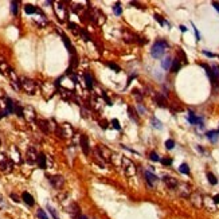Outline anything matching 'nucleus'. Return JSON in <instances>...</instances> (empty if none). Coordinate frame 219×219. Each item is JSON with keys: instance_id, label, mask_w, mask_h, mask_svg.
<instances>
[{"instance_id": "obj_2", "label": "nucleus", "mask_w": 219, "mask_h": 219, "mask_svg": "<svg viewBox=\"0 0 219 219\" xmlns=\"http://www.w3.org/2000/svg\"><path fill=\"white\" fill-rule=\"evenodd\" d=\"M20 88H22L27 94L32 96V94H35V92H36V83H35V81L27 78V77H22V78H20Z\"/></svg>"}, {"instance_id": "obj_47", "label": "nucleus", "mask_w": 219, "mask_h": 219, "mask_svg": "<svg viewBox=\"0 0 219 219\" xmlns=\"http://www.w3.org/2000/svg\"><path fill=\"white\" fill-rule=\"evenodd\" d=\"M155 19H156V20H157V22L160 23L161 26H164V24H165V20H164V19H163L160 15H157V13H155Z\"/></svg>"}, {"instance_id": "obj_31", "label": "nucleus", "mask_w": 219, "mask_h": 219, "mask_svg": "<svg viewBox=\"0 0 219 219\" xmlns=\"http://www.w3.org/2000/svg\"><path fill=\"white\" fill-rule=\"evenodd\" d=\"M69 28H70V31H73V32H74L75 35H78V34H81V28H79L78 26H77V24H75V23H69Z\"/></svg>"}, {"instance_id": "obj_24", "label": "nucleus", "mask_w": 219, "mask_h": 219, "mask_svg": "<svg viewBox=\"0 0 219 219\" xmlns=\"http://www.w3.org/2000/svg\"><path fill=\"white\" fill-rule=\"evenodd\" d=\"M46 156H44V153H39V156H38V165H39L40 169H46L47 168V165H46Z\"/></svg>"}, {"instance_id": "obj_57", "label": "nucleus", "mask_w": 219, "mask_h": 219, "mask_svg": "<svg viewBox=\"0 0 219 219\" xmlns=\"http://www.w3.org/2000/svg\"><path fill=\"white\" fill-rule=\"evenodd\" d=\"M212 7H214V8L219 12V3H218V1H212Z\"/></svg>"}, {"instance_id": "obj_6", "label": "nucleus", "mask_w": 219, "mask_h": 219, "mask_svg": "<svg viewBox=\"0 0 219 219\" xmlns=\"http://www.w3.org/2000/svg\"><path fill=\"white\" fill-rule=\"evenodd\" d=\"M123 167H124V172H125L127 176H133L136 173V165L129 159H127V157L123 159Z\"/></svg>"}, {"instance_id": "obj_52", "label": "nucleus", "mask_w": 219, "mask_h": 219, "mask_svg": "<svg viewBox=\"0 0 219 219\" xmlns=\"http://www.w3.org/2000/svg\"><path fill=\"white\" fill-rule=\"evenodd\" d=\"M192 27H194V31H195V36H196V40H200V35H199V31H198L196 27L194 26V23H192Z\"/></svg>"}, {"instance_id": "obj_28", "label": "nucleus", "mask_w": 219, "mask_h": 219, "mask_svg": "<svg viewBox=\"0 0 219 219\" xmlns=\"http://www.w3.org/2000/svg\"><path fill=\"white\" fill-rule=\"evenodd\" d=\"M0 71L3 73V74H9V71H11V67H9L4 61H0Z\"/></svg>"}, {"instance_id": "obj_30", "label": "nucleus", "mask_w": 219, "mask_h": 219, "mask_svg": "<svg viewBox=\"0 0 219 219\" xmlns=\"http://www.w3.org/2000/svg\"><path fill=\"white\" fill-rule=\"evenodd\" d=\"M81 5H82V3H75V1H73V3H71V9H73V12H75V13L81 12L83 9V7H81Z\"/></svg>"}, {"instance_id": "obj_33", "label": "nucleus", "mask_w": 219, "mask_h": 219, "mask_svg": "<svg viewBox=\"0 0 219 219\" xmlns=\"http://www.w3.org/2000/svg\"><path fill=\"white\" fill-rule=\"evenodd\" d=\"M11 11H12V13L15 16L19 13V3L18 1H12V3H11Z\"/></svg>"}, {"instance_id": "obj_10", "label": "nucleus", "mask_w": 219, "mask_h": 219, "mask_svg": "<svg viewBox=\"0 0 219 219\" xmlns=\"http://www.w3.org/2000/svg\"><path fill=\"white\" fill-rule=\"evenodd\" d=\"M38 156H39V153L36 152V149L34 148V147H30V148L27 149V153H26V160L30 164H32V163L38 161Z\"/></svg>"}, {"instance_id": "obj_23", "label": "nucleus", "mask_w": 219, "mask_h": 219, "mask_svg": "<svg viewBox=\"0 0 219 219\" xmlns=\"http://www.w3.org/2000/svg\"><path fill=\"white\" fill-rule=\"evenodd\" d=\"M180 69H181V63H180V59H179V58H175V59L172 61L171 71H172V73H177Z\"/></svg>"}, {"instance_id": "obj_19", "label": "nucleus", "mask_w": 219, "mask_h": 219, "mask_svg": "<svg viewBox=\"0 0 219 219\" xmlns=\"http://www.w3.org/2000/svg\"><path fill=\"white\" fill-rule=\"evenodd\" d=\"M92 20L94 23H97L98 26H101V24H104L106 20V16L104 15V13H101L100 11H96V13H92Z\"/></svg>"}, {"instance_id": "obj_50", "label": "nucleus", "mask_w": 219, "mask_h": 219, "mask_svg": "<svg viewBox=\"0 0 219 219\" xmlns=\"http://www.w3.org/2000/svg\"><path fill=\"white\" fill-rule=\"evenodd\" d=\"M136 108H137V110L140 112V114H144V113H145V108L143 106V104H137Z\"/></svg>"}, {"instance_id": "obj_13", "label": "nucleus", "mask_w": 219, "mask_h": 219, "mask_svg": "<svg viewBox=\"0 0 219 219\" xmlns=\"http://www.w3.org/2000/svg\"><path fill=\"white\" fill-rule=\"evenodd\" d=\"M144 176H145V181H147V184H148L149 187H153L155 184L159 181V177L155 173H152L151 171H145Z\"/></svg>"}, {"instance_id": "obj_18", "label": "nucleus", "mask_w": 219, "mask_h": 219, "mask_svg": "<svg viewBox=\"0 0 219 219\" xmlns=\"http://www.w3.org/2000/svg\"><path fill=\"white\" fill-rule=\"evenodd\" d=\"M188 121L190 124H192V125H199L200 128H203V119L202 117H196L194 112L190 110L188 112Z\"/></svg>"}, {"instance_id": "obj_37", "label": "nucleus", "mask_w": 219, "mask_h": 219, "mask_svg": "<svg viewBox=\"0 0 219 219\" xmlns=\"http://www.w3.org/2000/svg\"><path fill=\"white\" fill-rule=\"evenodd\" d=\"M152 124H153V127L156 129H163V124L160 120H157L156 117H152Z\"/></svg>"}, {"instance_id": "obj_12", "label": "nucleus", "mask_w": 219, "mask_h": 219, "mask_svg": "<svg viewBox=\"0 0 219 219\" xmlns=\"http://www.w3.org/2000/svg\"><path fill=\"white\" fill-rule=\"evenodd\" d=\"M23 117H26L27 121H34L36 117V113H35V109L32 106H26L23 108Z\"/></svg>"}, {"instance_id": "obj_29", "label": "nucleus", "mask_w": 219, "mask_h": 219, "mask_svg": "<svg viewBox=\"0 0 219 219\" xmlns=\"http://www.w3.org/2000/svg\"><path fill=\"white\" fill-rule=\"evenodd\" d=\"M38 124H39V128L44 132V133H47V132L50 131V129H48V121H46V120H39Z\"/></svg>"}, {"instance_id": "obj_36", "label": "nucleus", "mask_w": 219, "mask_h": 219, "mask_svg": "<svg viewBox=\"0 0 219 219\" xmlns=\"http://www.w3.org/2000/svg\"><path fill=\"white\" fill-rule=\"evenodd\" d=\"M156 102H157V105L160 106V108H167V105H165V100H164V97L157 96V97H156Z\"/></svg>"}, {"instance_id": "obj_11", "label": "nucleus", "mask_w": 219, "mask_h": 219, "mask_svg": "<svg viewBox=\"0 0 219 219\" xmlns=\"http://www.w3.org/2000/svg\"><path fill=\"white\" fill-rule=\"evenodd\" d=\"M8 157L11 161H15V163H22V157H20V152L16 147H11L9 149V153H8Z\"/></svg>"}, {"instance_id": "obj_58", "label": "nucleus", "mask_w": 219, "mask_h": 219, "mask_svg": "<svg viewBox=\"0 0 219 219\" xmlns=\"http://www.w3.org/2000/svg\"><path fill=\"white\" fill-rule=\"evenodd\" d=\"M5 206V203L3 202V198H1V195H0V207H4Z\"/></svg>"}, {"instance_id": "obj_27", "label": "nucleus", "mask_w": 219, "mask_h": 219, "mask_svg": "<svg viewBox=\"0 0 219 219\" xmlns=\"http://www.w3.org/2000/svg\"><path fill=\"white\" fill-rule=\"evenodd\" d=\"M24 12L28 13V15H32V13L40 12V11L36 8V7H34L32 4H26V5H24Z\"/></svg>"}, {"instance_id": "obj_25", "label": "nucleus", "mask_w": 219, "mask_h": 219, "mask_svg": "<svg viewBox=\"0 0 219 219\" xmlns=\"http://www.w3.org/2000/svg\"><path fill=\"white\" fill-rule=\"evenodd\" d=\"M218 135H219L218 131H210V132H207L206 133L207 139L210 141H212V143H216V141H218Z\"/></svg>"}, {"instance_id": "obj_34", "label": "nucleus", "mask_w": 219, "mask_h": 219, "mask_svg": "<svg viewBox=\"0 0 219 219\" xmlns=\"http://www.w3.org/2000/svg\"><path fill=\"white\" fill-rule=\"evenodd\" d=\"M179 171L181 172V173H184V175H190V168L186 163H183V164L179 167Z\"/></svg>"}, {"instance_id": "obj_53", "label": "nucleus", "mask_w": 219, "mask_h": 219, "mask_svg": "<svg viewBox=\"0 0 219 219\" xmlns=\"http://www.w3.org/2000/svg\"><path fill=\"white\" fill-rule=\"evenodd\" d=\"M203 54H204L206 57H208V58H214L215 57V54L210 53V51H206V50H203Z\"/></svg>"}, {"instance_id": "obj_5", "label": "nucleus", "mask_w": 219, "mask_h": 219, "mask_svg": "<svg viewBox=\"0 0 219 219\" xmlns=\"http://www.w3.org/2000/svg\"><path fill=\"white\" fill-rule=\"evenodd\" d=\"M13 168V163L5 155H0V171L4 173H9Z\"/></svg>"}, {"instance_id": "obj_7", "label": "nucleus", "mask_w": 219, "mask_h": 219, "mask_svg": "<svg viewBox=\"0 0 219 219\" xmlns=\"http://www.w3.org/2000/svg\"><path fill=\"white\" fill-rule=\"evenodd\" d=\"M97 153L100 155V157L102 160H105V161H110V156H112V152H110V149H108L106 145H100L98 148H97Z\"/></svg>"}, {"instance_id": "obj_22", "label": "nucleus", "mask_w": 219, "mask_h": 219, "mask_svg": "<svg viewBox=\"0 0 219 219\" xmlns=\"http://www.w3.org/2000/svg\"><path fill=\"white\" fill-rule=\"evenodd\" d=\"M85 82H86V88L89 89V90H92L93 88H94V79H93L92 74L90 73H85Z\"/></svg>"}, {"instance_id": "obj_49", "label": "nucleus", "mask_w": 219, "mask_h": 219, "mask_svg": "<svg viewBox=\"0 0 219 219\" xmlns=\"http://www.w3.org/2000/svg\"><path fill=\"white\" fill-rule=\"evenodd\" d=\"M133 97H137V100L139 101H141L143 100V94H140V90H133Z\"/></svg>"}, {"instance_id": "obj_46", "label": "nucleus", "mask_w": 219, "mask_h": 219, "mask_svg": "<svg viewBox=\"0 0 219 219\" xmlns=\"http://www.w3.org/2000/svg\"><path fill=\"white\" fill-rule=\"evenodd\" d=\"M160 161H161V164H164V165H171V164H172V159L165 157V159H161Z\"/></svg>"}, {"instance_id": "obj_44", "label": "nucleus", "mask_w": 219, "mask_h": 219, "mask_svg": "<svg viewBox=\"0 0 219 219\" xmlns=\"http://www.w3.org/2000/svg\"><path fill=\"white\" fill-rule=\"evenodd\" d=\"M47 210L50 211V214L53 215V218H54V219H59V218H58V215H57V212H55V210H54V208H53L51 206H50V204H47Z\"/></svg>"}, {"instance_id": "obj_56", "label": "nucleus", "mask_w": 219, "mask_h": 219, "mask_svg": "<svg viewBox=\"0 0 219 219\" xmlns=\"http://www.w3.org/2000/svg\"><path fill=\"white\" fill-rule=\"evenodd\" d=\"M212 200H214L215 204H219V194H216L215 196H212Z\"/></svg>"}, {"instance_id": "obj_15", "label": "nucleus", "mask_w": 219, "mask_h": 219, "mask_svg": "<svg viewBox=\"0 0 219 219\" xmlns=\"http://www.w3.org/2000/svg\"><path fill=\"white\" fill-rule=\"evenodd\" d=\"M48 181L53 184L55 188H61L63 183H65V180L62 177L61 175H55V176H48Z\"/></svg>"}, {"instance_id": "obj_17", "label": "nucleus", "mask_w": 219, "mask_h": 219, "mask_svg": "<svg viewBox=\"0 0 219 219\" xmlns=\"http://www.w3.org/2000/svg\"><path fill=\"white\" fill-rule=\"evenodd\" d=\"M79 143H81V148H82V152L85 155H89V152H90V144H89V139L86 135H82L81 136V140H79Z\"/></svg>"}, {"instance_id": "obj_45", "label": "nucleus", "mask_w": 219, "mask_h": 219, "mask_svg": "<svg viewBox=\"0 0 219 219\" xmlns=\"http://www.w3.org/2000/svg\"><path fill=\"white\" fill-rule=\"evenodd\" d=\"M81 35H82L83 40H86V42H89V40H90V35H89L85 30H82V28H81Z\"/></svg>"}, {"instance_id": "obj_60", "label": "nucleus", "mask_w": 219, "mask_h": 219, "mask_svg": "<svg viewBox=\"0 0 219 219\" xmlns=\"http://www.w3.org/2000/svg\"><path fill=\"white\" fill-rule=\"evenodd\" d=\"M79 219H88V218H86L85 215H82V216H81V218H79Z\"/></svg>"}, {"instance_id": "obj_3", "label": "nucleus", "mask_w": 219, "mask_h": 219, "mask_svg": "<svg viewBox=\"0 0 219 219\" xmlns=\"http://www.w3.org/2000/svg\"><path fill=\"white\" fill-rule=\"evenodd\" d=\"M54 12L57 15V18L59 22H66L67 20V8L65 7L63 3L61 1H57L54 4Z\"/></svg>"}, {"instance_id": "obj_61", "label": "nucleus", "mask_w": 219, "mask_h": 219, "mask_svg": "<svg viewBox=\"0 0 219 219\" xmlns=\"http://www.w3.org/2000/svg\"><path fill=\"white\" fill-rule=\"evenodd\" d=\"M218 132H219V131H218Z\"/></svg>"}, {"instance_id": "obj_4", "label": "nucleus", "mask_w": 219, "mask_h": 219, "mask_svg": "<svg viewBox=\"0 0 219 219\" xmlns=\"http://www.w3.org/2000/svg\"><path fill=\"white\" fill-rule=\"evenodd\" d=\"M57 133L59 135V137L62 139H67V137H71L73 133H74V129L70 124H62L57 128Z\"/></svg>"}, {"instance_id": "obj_35", "label": "nucleus", "mask_w": 219, "mask_h": 219, "mask_svg": "<svg viewBox=\"0 0 219 219\" xmlns=\"http://www.w3.org/2000/svg\"><path fill=\"white\" fill-rule=\"evenodd\" d=\"M113 12L114 15H117V16H120L121 13H123V8H121V5H120V3H116L113 7Z\"/></svg>"}, {"instance_id": "obj_43", "label": "nucleus", "mask_w": 219, "mask_h": 219, "mask_svg": "<svg viewBox=\"0 0 219 219\" xmlns=\"http://www.w3.org/2000/svg\"><path fill=\"white\" fill-rule=\"evenodd\" d=\"M165 148L167 149H173V148H175V141L172 140V139L167 140L165 141Z\"/></svg>"}, {"instance_id": "obj_16", "label": "nucleus", "mask_w": 219, "mask_h": 219, "mask_svg": "<svg viewBox=\"0 0 219 219\" xmlns=\"http://www.w3.org/2000/svg\"><path fill=\"white\" fill-rule=\"evenodd\" d=\"M163 181L165 183V186L171 190H176L177 186H179V181L175 179V177H171V176H164L163 177Z\"/></svg>"}, {"instance_id": "obj_40", "label": "nucleus", "mask_w": 219, "mask_h": 219, "mask_svg": "<svg viewBox=\"0 0 219 219\" xmlns=\"http://www.w3.org/2000/svg\"><path fill=\"white\" fill-rule=\"evenodd\" d=\"M149 159H151V160H152V161H160V160H161V159H160V156H159L157 153H156V152H151V153H149Z\"/></svg>"}, {"instance_id": "obj_48", "label": "nucleus", "mask_w": 219, "mask_h": 219, "mask_svg": "<svg viewBox=\"0 0 219 219\" xmlns=\"http://www.w3.org/2000/svg\"><path fill=\"white\" fill-rule=\"evenodd\" d=\"M77 65H78V59H77V57H75V55H73V57H71V69H73V67H77Z\"/></svg>"}, {"instance_id": "obj_59", "label": "nucleus", "mask_w": 219, "mask_h": 219, "mask_svg": "<svg viewBox=\"0 0 219 219\" xmlns=\"http://www.w3.org/2000/svg\"><path fill=\"white\" fill-rule=\"evenodd\" d=\"M180 31H181V32H186V31H187V27H186V26H180Z\"/></svg>"}, {"instance_id": "obj_9", "label": "nucleus", "mask_w": 219, "mask_h": 219, "mask_svg": "<svg viewBox=\"0 0 219 219\" xmlns=\"http://www.w3.org/2000/svg\"><path fill=\"white\" fill-rule=\"evenodd\" d=\"M177 192H179V195L180 196H183V198H190L191 196V186L190 184H187V183H181V184H179L177 186Z\"/></svg>"}, {"instance_id": "obj_20", "label": "nucleus", "mask_w": 219, "mask_h": 219, "mask_svg": "<svg viewBox=\"0 0 219 219\" xmlns=\"http://www.w3.org/2000/svg\"><path fill=\"white\" fill-rule=\"evenodd\" d=\"M61 36H62V39H63V43H65L66 48H67V51H69L71 55H75V48H74V46L71 44L70 39H69V38H67V36L63 34V32H61Z\"/></svg>"}, {"instance_id": "obj_41", "label": "nucleus", "mask_w": 219, "mask_h": 219, "mask_svg": "<svg viewBox=\"0 0 219 219\" xmlns=\"http://www.w3.org/2000/svg\"><path fill=\"white\" fill-rule=\"evenodd\" d=\"M128 113H129V117H131L133 121H139L137 116H135V114H137V113H135V112H133V108H131V106H129V108H128Z\"/></svg>"}, {"instance_id": "obj_55", "label": "nucleus", "mask_w": 219, "mask_h": 219, "mask_svg": "<svg viewBox=\"0 0 219 219\" xmlns=\"http://www.w3.org/2000/svg\"><path fill=\"white\" fill-rule=\"evenodd\" d=\"M101 128H102V129H106V128H108V121H106V120H104V121H101Z\"/></svg>"}, {"instance_id": "obj_54", "label": "nucleus", "mask_w": 219, "mask_h": 219, "mask_svg": "<svg viewBox=\"0 0 219 219\" xmlns=\"http://www.w3.org/2000/svg\"><path fill=\"white\" fill-rule=\"evenodd\" d=\"M136 40H137V42H139L140 44H145L147 42H148V39H145V38H139V39L136 38Z\"/></svg>"}, {"instance_id": "obj_39", "label": "nucleus", "mask_w": 219, "mask_h": 219, "mask_svg": "<svg viewBox=\"0 0 219 219\" xmlns=\"http://www.w3.org/2000/svg\"><path fill=\"white\" fill-rule=\"evenodd\" d=\"M108 66H109L110 69H112V70H114L116 71V73H120V71H121V67H120L119 65H116V63H113V62H109V63H108Z\"/></svg>"}, {"instance_id": "obj_38", "label": "nucleus", "mask_w": 219, "mask_h": 219, "mask_svg": "<svg viewBox=\"0 0 219 219\" xmlns=\"http://www.w3.org/2000/svg\"><path fill=\"white\" fill-rule=\"evenodd\" d=\"M36 216H38L39 219H48L47 214H46L42 208H38V210H36Z\"/></svg>"}, {"instance_id": "obj_1", "label": "nucleus", "mask_w": 219, "mask_h": 219, "mask_svg": "<svg viewBox=\"0 0 219 219\" xmlns=\"http://www.w3.org/2000/svg\"><path fill=\"white\" fill-rule=\"evenodd\" d=\"M167 48H168V43L165 40H157V42H155L151 48V55L153 58H161Z\"/></svg>"}, {"instance_id": "obj_32", "label": "nucleus", "mask_w": 219, "mask_h": 219, "mask_svg": "<svg viewBox=\"0 0 219 219\" xmlns=\"http://www.w3.org/2000/svg\"><path fill=\"white\" fill-rule=\"evenodd\" d=\"M207 179H208L210 184H212V186L218 184V179H216V177H215V175H214V173H211V172H207Z\"/></svg>"}, {"instance_id": "obj_26", "label": "nucleus", "mask_w": 219, "mask_h": 219, "mask_svg": "<svg viewBox=\"0 0 219 219\" xmlns=\"http://www.w3.org/2000/svg\"><path fill=\"white\" fill-rule=\"evenodd\" d=\"M171 66H172V59L169 57H165L161 61V67L164 70H171Z\"/></svg>"}, {"instance_id": "obj_21", "label": "nucleus", "mask_w": 219, "mask_h": 219, "mask_svg": "<svg viewBox=\"0 0 219 219\" xmlns=\"http://www.w3.org/2000/svg\"><path fill=\"white\" fill-rule=\"evenodd\" d=\"M22 200L24 202V203H26L27 206H30V207H32L34 206V204H35V200H34V196H32V195H31L30 192H23L22 194Z\"/></svg>"}, {"instance_id": "obj_14", "label": "nucleus", "mask_w": 219, "mask_h": 219, "mask_svg": "<svg viewBox=\"0 0 219 219\" xmlns=\"http://www.w3.org/2000/svg\"><path fill=\"white\" fill-rule=\"evenodd\" d=\"M79 206L77 203H71L70 206L67 207V212L71 215V218L73 219H79L81 218V215H79Z\"/></svg>"}, {"instance_id": "obj_8", "label": "nucleus", "mask_w": 219, "mask_h": 219, "mask_svg": "<svg viewBox=\"0 0 219 219\" xmlns=\"http://www.w3.org/2000/svg\"><path fill=\"white\" fill-rule=\"evenodd\" d=\"M190 199H191V203H192L196 208L203 207V196L200 195V192H198V191L192 192L191 194V196H190Z\"/></svg>"}, {"instance_id": "obj_51", "label": "nucleus", "mask_w": 219, "mask_h": 219, "mask_svg": "<svg viewBox=\"0 0 219 219\" xmlns=\"http://www.w3.org/2000/svg\"><path fill=\"white\" fill-rule=\"evenodd\" d=\"M9 196H11V199H13V202H16V203H19V202H20V199H19V196L18 195H16V194H11V195H9Z\"/></svg>"}, {"instance_id": "obj_42", "label": "nucleus", "mask_w": 219, "mask_h": 219, "mask_svg": "<svg viewBox=\"0 0 219 219\" xmlns=\"http://www.w3.org/2000/svg\"><path fill=\"white\" fill-rule=\"evenodd\" d=\"M110 124H112V127H113L116 131H120V129H121V127H120V123H119V120H117V119H113L112 121H110Z\"/></svg>"}]
</instances>
